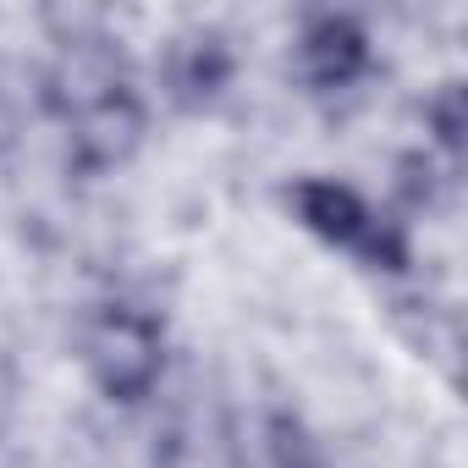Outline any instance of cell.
I'll return each mask as SVG.
<instances>
[{
  "label": "cell",
  "instance_id": "1",
  "mask_svg": "<svg viewBox=\"0 0 468 468\" xmlns=\"http://www.w3.org/2000/svg\"><path fill=\"white\" fill-rule=\"evenodd\" d=\"M89 375L94 386L111 397V402H138L149 397V386L160 380V364H165V331L154 314L144 309H100L94 325H89Z\"/></svg>",
  "mask_w": 468,
  "mask_h": 468
},
{
  "label": "cell",
  "instance_id": "2",
  "mask_svg": "<svg viewBox=\"0 0 468 468\" xmlns=\"http://www.w3.org/2000/svg\"><path fill=\"white\" fill-rule=\"evenodd\" d=\"M144 133V111L127 89L83 105L78 116H67V138H72V165L78 171H111L138 149Z\"/></svg>",
  "mask_w": 468,
  "mask_h": 468
},
{
  "label": "cell",
  "instance_id": "3",
  "mask_svg": "<svg viewBox=\"0 0 468 468\" xmlns=\"http://www.w3.org/2000/svg\"><path fill=\"white\" fill-rule=\"evenodd\" d=\"M369 67V39L353 17H320L303 34V78L314 89H342Z\"/></svg>",
  "mask_w": 468,
  "mask_h": 468
},
{
  "label": "cell",
  "instance_id": "4",
  "mask_svg": "<svg viewBox=\"0 0 468 468\" xmlns=\"http://www.w3.org/2000/svg\"><path fill=\"white\" fill-rule=\"evenodd\" d=\"M298 215L314 238L325 243H342V249H358V238L369 231V209L353 187L342 182H298Z\"/></svg>",
  "mask_w": 468,
  "mask_h": 468
},
{
  "label": "cell",
  "instance_id": "5",
  "mask_svg": "<svg viewBox=\"0 0 468 468\" xmlns=\"http://www.w3.org/2000/svg\"><path fill=\"white\" fill-rule=\"evenodd\" d=\"M226 78H231V56L215 45V39H204V45H187L182 50V61H176V94L187 100V105H198V100H209L215 89H226Z\"/></svg>",
  "mask_w": 468,
  "mask_h": 468
},
{
  "label": "cell",
  "instance_id": "6",
  "mask_svg": "<svg viewBox=\"0 0 468 468\" xmlns=\"http://www.w3.org/2000/svg\"><path fill=\"white\" fill-rule=\"evenodd\" d=\"M430 127L446 149H463V133H468V94L457 83H446L435 100H430Z\"/></svg>",
  "mask_w": 468,
  "mask_h": 468
},
{
  "label": "cell",
  "instance_id": "7",
  "mask_svg": "<svg viewBox=\"0 0 468 468\" xmlns=\"http://www.w3.org/2000/svg\"><path fill=\"white\" fill-rule=\"evenodd\" d=\"M271 452L282 468H320V446L303 435V424H292L287 413L271 419Z\"/></svg>",
  "mask_w": 468,
  "mask_h": 468
},
{
  "label": "cell",
  "instance_id": "8",
  "mask_svg": "<svg viewBox=\"0 0 468 468\" xmlns=\"http://www.w3.org/2000/svg\"><path fill=\"white\" fill-rule=\"evenodd\" d=\"M358 254L375 265V271H402L408 265V243H402V231L391 220H369V231L358 238Z\"/></svg>",
  "mask_w": 468,
  "mask_h": 468
}]
</instances>
